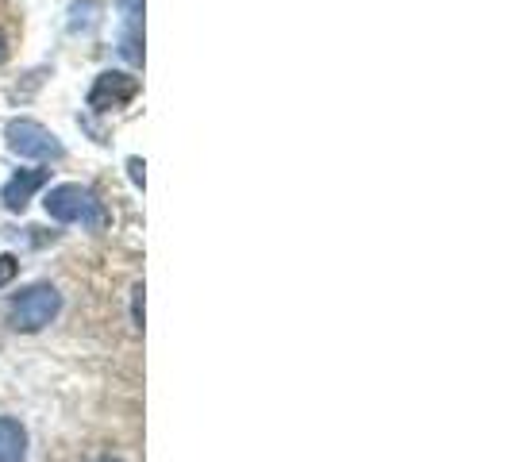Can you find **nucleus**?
<instances>
[{
	"label": "nucleus",
	"instance_id": "f257e3e1",
	"mask_svg": "<svg viewBox=\"0 0 512 462\" xmlns=\"http://www.w3.org/2000/svg\"><path fill=\"white\" fill-rule=\"evenodd\" d=\"M43 208L47 216L58 220V224H81V228L101 231L108 224V208L104 201L89 189V185H54L51 193L43 197Z\"/></svg>",
	"mask_w": 512,
	"mask_h": 462
},
{
	"label": "nucleus",
	"instance_id": "f03ea898",
	"mask_svg": "<svg viewBox=\"0 0 512 462\" xmlns=\"http://www.w3.org/2000/svg\"><path fill=\"white\" fill-rule=\"evenodd\" d=\"M58 308H62V293L51 282L27 285L24 293H16V301L8 308V324L16 332H27V335L43 332L54 316H58Z\"/></svg>",
	"mask_w": 512,
	"mask_h": 462
},
{
	"label": "nucleus",
	"instance_id": "7ed1b4c3",
	"mask_svg": "<svg viewBox=\"0 0 512 462\" xmlns=\"http://www.w3.org/2000/svg\"><path fill=\"white\" fill-rule=\"evenodd\" d=\"M4 139H8V151L20 154V158H35V162H58L62 158V143L51 128L35 124V120H8L4 128Z\"/></svg>",
	"mask_w": 512,
	"mask_h": 462
},
{
	"label": "nucleus",
	"instance_id": "20e7f679",
	"mask_svg": "<svg viewBox=\"0 0 512 462\" xmlns=\"http://www.w3.org/2000/svg\"><path fill=\"white\" fill-rule=\"evenodd\" d=\"M139 97V77L131 74H120V70H108L93 81V89H89V108H97V112H112V108H124Z\"/></svg>",
	"mask_w": 512,
	"mask_h": 462
},
{
	"label": "nucleus",
	"instance_id": "39448f33",
	"mask_svg": "<svg viewBox=\"0 0 512 462\" xmlns=\"http://www.w3.org/2000/svg\"><path fill=\"white\" fill-rule=\"evenodd\" d=\"M47 181H51V170H20V174H12L8 185L0 189V201H4L8 212H24V208L31 205V197H35Z\"/></svg>",
	"mask_w": 512,
	"mask_h": 462
},
{
	"label": "nucleus",
	"instance_id": "423d86ee",
	"mask_svg": "<svg viewBox=\"0 0 512 462\" xmlns=\"http://www.w3.org/2000/svg\"><path fill=\"white\" fill-rule=\"evenodd\" d=\"M0 462H27V428L16 416H0Z\"/></svg>",
	"mask_w": 512,
	"mask_h": 462
},
{
	"label": "nucleus",
	"instance_id": "0eeeda50",
	"mask_svg": "<svg viewBox=\"0 0 512 462\" xmlns=\"http://www.w3.org/2000/svg\"><path fill=\"white\" fill-rule=\"evenodd\" d=\"M124 16H128V31H124V43H120V54L128 58V62H143V0H124Z\"/></svg>",
	"mask_w": 512,
	"mask_h": 462
},
{
	"label": "nucleus",
	"instance_id": "6e6552de",
	"mask_svg": "<svg viewBox=\"0 0 512 462\" xmlns=\"http://www.w3.org/2000/svg\"><path fill=\"white\" fill-rule=\"evenodd\" d=\"M16 274H20V258H16V255H0V289L12 282Z\"/></svg>",
	"mask_w": 512,
	"mask_h": 462
},
{
	"label": "nucleus",
	"instance_id": "1a4fd4ad",
	"mask_svg": "<svg viewBox=\"0 0 512 462\" xmlns=\"http://www.w3.org/2000/svg\"><path fill=\"white\" fill-rule=\"evenodd\" d=\"M135 328H143V285H135Z\"/></svg>",
	"mask_w": 512,
	"mask_h": 462
},
{
	"label": "nucleus",
	"instance_id": "9d476101",
	"mask_svg": "<svg viewBox=\"0 0 512 462\" xmlns=\"http://www.w3.org/2000/svg\"><path fill=\"white\" fill-rule=\"evenodd\" d=\"M128 166H131V181H135V185H143V162H139V158H131Z\"/></svg>",
	"mask_w": 512,
	"mask_h": 462
},
{
	"label": "nucleus",
	"instance_id": "9b49d317",
	"mask_svg": "<svg viewBox=\"0 0 512 462\" xmlns=\"http://www.w3.org/2000/svg\"><path fill=\"white\" fill-rule=\"evenodd\" d=\"M4 54H8V47H4V35H0V62H4Z\"/></svg>",
	"mask_w": 512,
	"mask_h": 462
},
{
	"label": "nucleus",
	"instance_id": "f8f14e48",
	"mask_svg": "<svg viewBox=\"0 0 512 462\" xmlns=\"http://www.w3.org/2000/svg\"><path fill=\"white\" fill-rule=\"evenodd\" d=\"M97 462H120V459H97Z\"/></svg>",
	"mask_w": 512,
	"mask_h": 462
}]
</instances>
